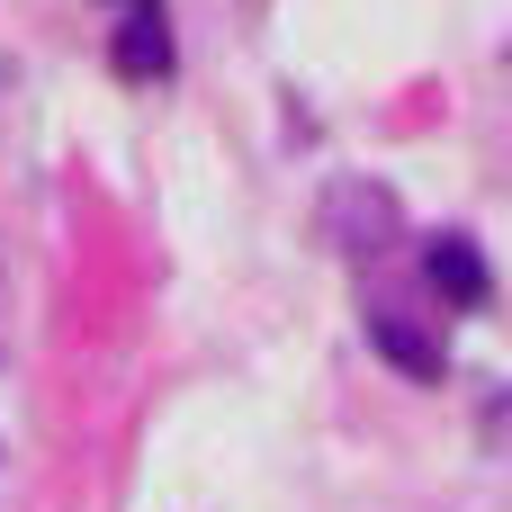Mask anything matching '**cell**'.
<instances>
[{
  "mask_svg": "<svg viewBox=\"0 0 512 512\" xmlns=\"http://www.w3.org/2000/svg\"><path fill=\"white\" fill-rule=\"evenodd\" d=\"M423 270H432V297H441V306H486V252H477L468 234H441Z\"/></svg>",
  "mask_w": 512,
  "mask_h": 512,
  "instance_id": "cell-1",
  "label": "cell"
},
{
  "mask_svg": "<svg viewBox=\"0 0 512 512\" xmlns=\"http://www.w3.org/2000/svg\"><path fill=\"white\" fill-rule=\"evenodd\" d=\"M333 234H342V243H387V234H396V198L369 189V180H342V189H333Z\"/></svg>",
  "mask_w": 512,
  "mask_h": 512,
  "instance_id": "cell-2",
  "label": "cell"
},
{
  "mask_svg": "<svg viewBox=\"0 0 512 512\" xmlns=\"http://www.w3.org/2000/svg\"><path fill=\"white\" fill-rule=\"evenodd\" d=\"M108 54H117V72H126V81H162V72H171V36H162V18H153V9H126V27H117V45H108Z\"/></svg>",
  "mask_w": 512,
  "mask_h": 512,
  "instance_id": "cell-3",
  "label": "cell"
},
{
  "mask_svg": "<svg viewBox=\"0 0 512 512\" xmlns=\"http://www.w3.org/2000/svg\"><path fill=\"white\" fill-rule=\"evenodd\" d=\"M369 342L387 351V369H396V378H441V351H432V333H423V324H405V315H369Z\"/></svg>",
  "mask_w": 512,
  "mask_h": 512,
  "instance_id": "cell-4",
  "label": "cell"
},
{
  "mask_svg": "<svg viewBox=\"0 0 512 512\" xmlns=\"http://www.w3.org/2000/svg\"><path fill=\"white\" fill-rule=\"evenodd\" d=\"M486 450H495V459H512V387H495V396H486Z\"/></svg>",
  "mask_w": 512,
  "mask_h": 512,
  "instance_id": "cell-5",
  "label": "cell"
},
{
  "mask_svg": "<svg viewBox=\"0 0 512 512\" xmlns=\"http://www.w3.org/2000/svg\"><path fill=\"white\" fill-rule=\"evenodd\" d=\"M0 297H9V270H0ZM0 351H9V315H0Z\"/></svg>",
  "mask_w": 512,
  "mask_h": 512,
  "instance_id": "cell-6",
  "label": "cell"
},
{
  "mask_svg": "<svg viewBox=\"0 0 512 512\" xmlns=\"http://www.w3.org/2000/svg\"><path fill=\"white\" fill-rule=\"evenodd\" d=\"M126 9H144V0H126Z\"/></svg>",
  "mask_w": 512,
  "mask_h": 512,
  "instance_id": "cell-7",
  "label": "cell"
}]
</instances>
